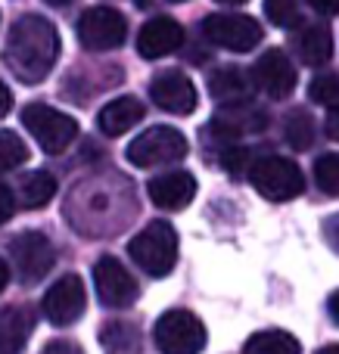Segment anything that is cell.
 I'll return each instance as SVG.
<instances>
[{
  "label": "cell",
  "instance_id": "cell-1",
  "mask_svg": "<svg viewBox=\"0 0 339 354\" xmlns=\"http://www.w3.org/2000/svg\"><path fill=\"white\" fill-rule=\"evenodd\" d=\"M59 56V35L44 16H19L6 35L3 62L22 84H41Z\"/></svg>",
  "mask_w": 339,
  "mask_h": 354
},
{
  "label": "cell",
  "instance_id": "cell-2",
  "mask_svg": "<svg viewBox=\"0 0 339 354\" xmlns=\"http://www.w3.org/2000/svg\"><path fill=\"white\" fill-rule=\"evenodd\" d=\"M128 255L143 274L162 280L172 274L174 261H178V233L168 221H149L128 243Z\"/></svg>",
  "mask_w": 339,
  "mask_h": 354
},
{
  "label": "cell",
  "instance_id": "cell-3",
  "mask_svg": "<svg viewBox=\"0 0 339 354\" xmlns=\"http://www.w3.org/2000/svg\"><path fill=\"white\" fill-rule=\"evenodd\" d=\"M249 180L271 202H290L296 196H302V189H305V177L299 171V165L284 159V156H265V159H259L249 168Z\"/></svg>",
  "mask_w": 339,
  "mask_h": 354
},
{
  "label": "cell",
  "instance_id": "cell-4",
  "mask_svg": "<svg viewBox=\"0 0 339 354\" xmlns=\"http://www.w3.org/2000/svg\"><path fill=\"white\" fill-rule=\"evenodd\" d=\"M22 122L28 128V134L41 143L44 153H53V156L62 153L78 137V122L47 103H28L22 109Z\"/></svg>",
  "mask_w": 339,
  "mask_h": 354
},
{
  "label": "cell",
  "instance_id": "cell-5",
  "mask_svg": "<svg viewBox=\"0 0 339 354\" xmlns=\"http://www.w3.org/2000/svg\"><path fill=\"white\" fill-rule=\"evenodd\" d=\"M187 137L174 128H165V124H156V128L143 131L140 137H134L128 147V162L137 168H156V165H172V162H181L187 156Z\"/></svg>",
  "mask_w": 339,
  "mask_h": 354
},
{
  "label": "cell",
  "instance_id": "cell-6",
  "mask_svg": "<svg viewBox=\"0 0 339 354\" xmlns=\"http://www.w3.org/2000/svg\"><path fill=\"white\" fill-rule=\"evenodd\" d=\"M153 339L165 354H196L205 348V326L190 311H165L156 320Z\"/></svg>",
  "mask_w": 339,
  "mask_h": 354
},
{
  "label": "cell",
  "instance_id": "cell-7",
  "mask_svg": "<svg viewBox=\"0 0 339 354\" xmlns=\"http://www.w3.org/2000/svg\"><path fill=\"white\" fill-rule=\"evenodd\" d=\"M203 35L209 37L215 47L234 50V53H249L262 44L265 31L253 16H240V12H212L203 22Z\"/></svg>",
  "mask_w": 339,
  "mask_h": 354
},
{
  "label": "cell",
  "instance_id": "cell-8",
  "mask_svg": "<svg viewBox=\"0 0 339 354\" xmlns=\"http://www.w3.org/2000/svg\"><path fill=\"white\" fill-rule=\"evenodd\" d=\"M10 255H12V268H16L19 280H22L25 286L41 283L56 264L53 245H50V239L37 230L19 233V236L10 243Z\"/></svg>",
  "mask_w": 339,
  "mask_h": 354
},
{
  "label": "cell",
  "instance_id": "cell-9",
  "mask_svg": "<svg viewBox=\"0 0 339 354\" xmlns=\"http://www.w3.org/2000/svg\"><path fill=\"white\" fill-rule=\"evenodd\" d=\"M128 37V22L112 6H91L78 19V41L81 47L103 53V50H118Z\"/></svg>",
  "mask_w": 339,
  "mask_h": 354
},
{
  "label": "cell",
  "instance_id": "cell-10",
  "mask_svg": "<svg viewBox=\"0 0 339 354\" xmlns=\"http://www.w3.org/2000/svg\"><path fill=\"white\" fill-rule=\"evenodd\" d=\"M93 283H97L100 305L112 308V311L131 308L137 301V295H140L137 280L125 270V264L112 255H103L97 264H93Z\"/></svg>",
  "mask_w": 339,
  "mask_h": 354
},
{
  "label": "cell",
  "instance_id": "cell-11",
  "mask_svg": "<svg viewBox=\"0 0 339 354\" xmlns=\"http://www.w3.org/2000/svg\"><path fill=\"white\" fill-rule=\"evenodd\" d=\"M84 308H87V292L78 274L59 277L50 286V292L44 295V317L53 326H72L84 314Z\"/></svg>",
  "mask_w": 339,
  "mask_h": 354
},
{
  "label": "cell",
  "instance_id": "cell-12",
  "mask_svg": "<svg viewBox=\"0 0 339 354\" xmlns=\"http://www.w3.org/2000/svg\"><path fill=\"white\" fill-rule=\"evenodd\" d=\"M253 84L271 100H286L296 91V68L284 50H268L253 66Z\"/></svg>",
  "mask_w": 339,
  "mask_h": 354
},
{
  "label": "cell",
  "instance_id": "cell-13",
  "mask_svg": "<svg viewBox=\"0 0 339 354\" xmlns=\"http://www.w3.org/2000/svg\"><path fill=\"white\" fill-rule=\"evenodd\" d=\"M268 115L262 109H255L249 100H234V103H224V109H218L212 115L209 131L218 140H234L243 134H259L265 131Z\"/></svg>",
  "mask_w": 339,
  "mask_h": 354
},
{
  "label": "cell",
  "instance_id": "cell-14",
  "mask_svg": "<svg viewBox=\"0 0 339 354\" xmlns=\"http://www.w3.org/2000/svg\"><path fill=\"white\" fill-rule=\"evenodd\" d=\"M149 97H153V103L162 112H172V115H190L199 103L196 87H193V81L184 72L156 75L153 84H149Z\"/></svg>",
  "mask_w": 339,
  "mask_h": 354
},
{
  "label": "cell",
  "instance_id": "cell-15",
  "mask_svg": "<svg viewBox=\"0 0 339 354\" xmlns=\"http://www.w3.org/2000/svg\"><path fill=\"white\" fill-rule=\"evenodd\" d=\"M184 44V28L181 22H174L172 16H156L137 35V53L143 59H162V56L174 53Z\"/></svg>",
  "mask_w": 339,
  "mask_h": 354
},
{
  "label": "cell",
  "instance_id": "cell-16",
  "mask_svg": "<svg viewBox=\"0 0 339 354\" xmlns=\"http://www.w3.org/2000/svg\"><path fill=\"white\" fill-rule=\"evenodd\" d=\"M147 193H149V199H153V205L165 208V212H181V208H187L193 202V196H196V177L190 171L159 174L149 180Z\"/></svg>",
  "mask_w": 339,
  "mask_h": 354
},
{
  "label": "cell",
  "instance_id": "cell-17",
  "mask_svg": "<svg viewBox=\"0 0 339 354\" xmlns=\"http://www.w3.org/2000/svg\"><path fill=\"white\" fill-rule=\"evenodd\" d=\"M143 103L134 97H118L112 103H106L97 115V128L103 131L106 137H122L125 131H131L137 122L143 118Z\"/></svg>",
  "mask_w": 339,
  "mask_h": 354
},
{
  "label": "cell",
  "instance_id": "cell-18",
  "mask_svg": "<svg viewBox=\"0 0 339 354\" xmlns=\"http://www.w3.org/2000/svg\"><path fill=\"white\" fill-rule=\"evenodd\" d=\"M296 53L305 66H324L333 56V35L324 22H311L296 37Z\"/></svg>",
  "mask_w": 339,
  "mask_h": 354
},
{
  "label": "cell",
  "instance_id": "cell-19",
  "mask_svg": "<svg viewBox=\"0 0 339 354\" xmlns=\"http://www.w3.org/2000/svg\"><path fill=\"white\" fill-rule=\"evenodd\" d=\"M35 330V311L28 305L6 308L0 314V351H19Z\"/></svg>",
  "mask_w": 339,
  "mask_h": 354
},
{
  "label": "cell",
  "instance_id": "cell-20",
  "mask_svg": "<svg viewBox=\"0 0 339 354\" xmlns=\"http://www.w3.org/2000/svg\"><path fill=\"white\" fill-rule=\"evenodd\" d=\"M249 91H253V78L237 66L218 68V72H212V78H209V93L215 100H224V103L249 100Z\"/></svg>",
  "mask_w": 339,
  "mask_h": 354
},
{
  "label": "cell",
  "instance_id": "cell-21",
  "mask_svg": "<svg viewBox=\"0 0 339 354\" xmlns=\"http://www.w3.org/2000/svg\"><path fill=\"white\" fill-rule=\"evenodd\" d=\"M299 351H302L299 339L284 330L255 333V336H249L246 345H243V354H299Z\"/></svg>",
  "mask_w": 339,
  "mask_h": 354
},
{
  "label": "cell",
  "instance_id": "cell-22",
  "mask_svg": "<svg viewBox=\"0 0 339 354\" xmlns=\"http://www.w3.org/2000/svg\"><path fill=\"white\" fill-rule=\"evenodd\" d=\"M56 196V180L47 171H31L22 180V205L25 208H44Z\"/></svg>",
  "mask_w": 339,
  "mask_h": 354
},
{
  "label": "cell",
  "instance_id": "cell-23",
  "mask_svg": "<svg viewBox=\"0 0 339 354\" xmlns=\"http://www.w3.org/2000/svg\"><path fill=\"white\" fill-rule=\"evenodd\" d=\"M284 137L293 149H299V153L309 149L311 143H315V118L302 109L290 112V115H286V124H284Z\"/></svg>",
  "mask_w": 339,
  "mask_h": 354
},
{
  "label": "cell",
  "instance_id": "cell-24",
  "mask_svg": "<svg viewBox=\"0 0 339 354\" xmlns=\"http://www.w3.org/2000/svg\"><path fill=\"white\" fill-rule=\"evenodd\" d=\"M25 159H28V149H25L22 137L16 131H0V171L25 165Z\"/></svg>",
  "mask_w": 339,
  "mask_h": 354
},
{
  "label": "cell",
  "instance_id": "cell-25",
  "mask_svg": "<svg viewBox=\"0 0 339 354\" xmlns=\"http://www.w3.org/2000/svg\"><path fill=\"white\" fill-rule=\"evenodd\" d=\"M315 180L327 196H339V153H327L315 162Z\"/></svg>",
  "mask_w": 339,
  "mask_h": 354
},
{
  "label": "cell",
  "instance_id": "cell-26",
  "mask_svg": "<svg viewBox=\"0 0 339 354\" xmlns=\"http://www.w3.org/2000/svg\"><path fill=\"white\" fill-rule=\"evenodd\" d=\"M100 342H103L109 351L134 348V345H137V330H134V326H125L122 320H116V324L103 326V333H100Z\"/></svg>",
  "mask_w": 339,
  "mask_h": 354
},
{
  "label": "cell",
  "instance_id": "cell-27",
  "mask_svg": "<svg viewBox=\"0 0 339 354\" xmlns=\"http://www.w3.org/2000/svg\"><path fill=\"white\" fill-rule=\"evenodd\" d=\"M309 97L311 103H321V106H333L339 103V72H324L311 81L309 87Z\"/></svg>",
  "mask_w": 339,
  "mask_h": 354
},
{
  "label": "cell",
  "instance_id": "cell-28",
  "mask_svg": "<svg viewBox=\"0 0 339 354\" xmlns=\"http://www.w3.org/2000/svg\"><path fill=\"white\" fill-rule=\"evenodd\" d=\"M265 16L277 28H290V25L302 22L299 19V0H265Z\"/></svg>",
  "mask_w": 339,
  "mask_h": 354
},
{
  "label": "cell",
  "instance_id": "cell-29",
  "mask_svg": "<svg viewBox=\"0 0 339 354\" xmlns=\"http://www.w3.org/2000/svg\"><path fill=\"white\" fill-rule=\"evenodd\" d=\"M221 165L228 168L230 174L246 171V149H243V147H228V149H224V156H221Z\"/></svg>",
  "mask_w": 339,
  "mask_h": 354
},
{
  "label": "cell",
  "instance_id": "cell-30",
  "mask_svg": "<svg viewBox=\"0 0 339 354\" xmlns=\"http://www.w3.org/2000/svg\"><path fill=\"white\" fill-rule=\"evenodd\" d=\"M321 233H324V239H327V245L339 255V214H330L327 221H324V227H321Z\"/></svg>",
  "mask_w": 339,
  "mask_h": 354
},
{
  "label": "cell",
  "instance_id": "cell-31",
  "mask_svg": "<svg viewBox=\"0 0 339 354\" xmlns=\"http://www.w3.org/2000/svg\"><path fill=\"white\" fill-rule=\"evenodd\" d=\"M12 212H16V199H12L10 187H6V183H0V224H3V221H10Z\"/></svg>",
  "mask_w": 339,
  "mask_h": 354
},
{
  "label": "cell",
  "instance_id": "cell-32",
  "mask_svg": "<svg viewBox=\"0 0 339 354\" xmlns=\"http://www.w3.org/2000/svg\"><path fill=\"white\" fill-rule=\"evenodd\" d=\"M309 6L321 16H336L339 12V0H309Z\"/></svg>",
  "mask_w": 339,
  "mask_h": 354
},
{
  "label": "cell",
  "instance_id": "cell-33",
  "mask_svg": "<svg viewBox=\"0 0 339 354\" xmlns=\"http://www.w3.org/2000/svg\"><path fill=\"white\" fill-rule=\"evenodd\" d=\"M327 134L333 137V140H339V103H333V109H330V115H327Z\"/></svg>",
  "mask_w": 339,
  "mask_h": 354
},
{
  "label": "cell",
  "instance_id": "cell-34",
  "mask_svg": "<svg viewBox=\"0 0 339 354\" xmlns=\"http://www.w3.org/2000/svg\"><path fill=\"white\" fill-rule=\"evenodd\" d=\"M10 106H12V93H10V87L0 81V115H6V112H10Z\"/></svg>",
  "mask_w": 339,
  "mask_h": 354
},
{
  "label": "cell",
  "instance_id": "cell-35",
  "mask_svg": "<svg viewBox=\"0 0 339 354\" xmlns=\"http://www.w3.org/2000/svg\"><path fill=\"white\" fill-rule=\"evenodd\" d=\"M327 314H330V320L339 326V289L327 299Z\"/></svg>",
  "mask_w": 339,
  "mask_h": 354
},
{
  "label": "cell",
  "instance_id": "cell-36",
  "mask_svg": "<svg viewBox=\"0 0 339 354\" xmlns=\"http://www.w3.org/2000/svg\"><path fill=\"white\" fill-rule=\"evenodd\" d=\"M50 351H78V348L72 342H53V345H47V354Z\"/></svg>",
  "mask_w": 339,
  "mask_h": 354
},
{
  "label": "cell",
  "instance_id": "cell-37",
  "mask_svg": "<svg viewBox=\"0 0 339 354\" xmlns=\"http://www.w3.org/2000/svg\"><path fill=\"white\" fill-rule=\"evenodd\" d=\"M6 280H10V270H6V264H3V261H0V292H3Z\"/></svg>",
  "mask_w": 339,
  "mask_h": 354
},
{
  "label": "cell",
  "instance_id": "cell-38",
  "mask_svg": "<svg viewBox=\"0 0 339 354\" xmlns=\"http://www.w3.org/2000/svg\"><path fill=\"white\" fill-rule=\"evenodd\" d=\"M44 3H50V6H68L72 0H44Z\"/></svg>",
  "mask_w": 339,
  "mask_h": 354
},
{
  "label": "cell",
  "instance_id": "cell-39",
  "mask_svg": "<svg viewBox=\"0 0 339 354\" xmlns=\"http://www.w3.org/2000/svg\"><path fill=\"white\" fill-rule=\"evenodd\" d=\"M318 354H339V345H330V348H321Z\"/></svg>",
  "mask_w": 339,
  "mask_h": 354
},
{
  "label": "cell",
  "instance_id": "cell-40",
  "mask_svg": "<svg viewBox=\"0 0 339 354\" xmlns=\"http://www.w3.org/2000/svg\"><path fill=\"white\" fill-rule=\"evenodd\" d=\"M218 3H246V0H218Z\"/></svg>",
  "mask_w": 339,
  "mask_h": 354
},
{
  "label": "cell",
  "instance_id": "cell-41",
  "mask_svg": "<svg viewBox=\"0 0 339 354\" xmlns=\"http://www.w3.org/2000/svg\"><path fill=\"white\" fill-rule=\"evenodd\" d=\"M172 3H181V0H172Z\"/></svg>",
  "mask_w": 339,
  "mask_h": 354
}]
</instances>
